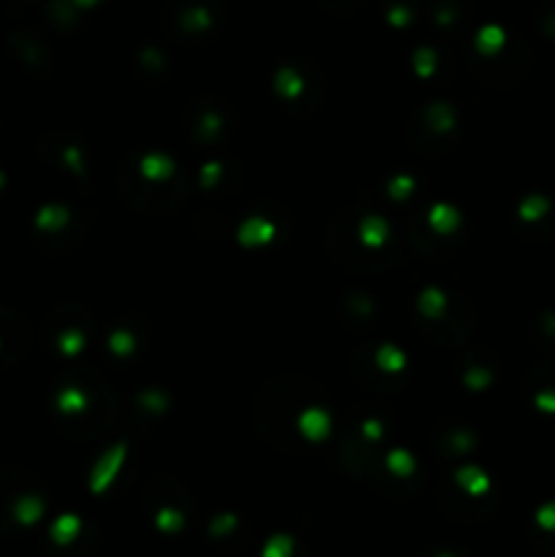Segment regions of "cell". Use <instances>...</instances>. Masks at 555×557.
<instances>
[{
  "instance_id": "cell-2",
  "label": "cell",
  "mask_w": 555,
  "mask_h": 557,
  "mask_svg": "<svg viewBox=\"0 0 555 557\" xmlns=\"http://www.w3.org/2000/svg\"><path fill=\"white\" fill-rule=\"evenodd\" d=\"M55 535H58V541H68V538L74 535V522H71V520L60 522V524H58V533H55Z\"/></svg>"
},
{
  "instance_id": "cell-3",
  "label": "cell",
  "mask_w": 555,
  "mask_h": 557,
  "mask_svg": "<svg viewBox=\"0 0 555 557\" xmlns=\"http://www.w3.org/2000/svg\"><path fill=\"white\" fill-rule=\"evenodd\" d=\"M441 557H452V555H441Z\"/></svg>"
},
{
  "instance_id": "cell-1",
  "label": "cell",
  "mask_w": 555,
  "mask_h": 557,
  "mask_svg": "<svg viewBox=\"0 0 555 557\" xmlns=\"http://www.w3.org/2000/svg\"><path fill=\"white\" fill-rule=\"evenodd\" d=\"M292 555V541L289 538H272L270 544H267V549H264V557H289Z\"/></svg>"
}]
</instances>
